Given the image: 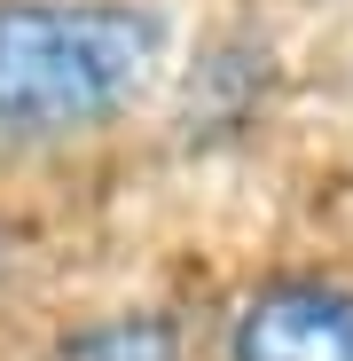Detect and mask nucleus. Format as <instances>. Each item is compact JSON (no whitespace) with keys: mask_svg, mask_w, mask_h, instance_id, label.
<instances>
[{"mask_svg":"<svg viewBox=\"0 0 353 361\" xmlns=\"http://www.w3.org/2000/svg\"><path fill=\"white\" fill-rule=\"evenodd\" d=\"M165 63L149 0H0V149H71L126 118Z\"/></svg>","mask_w":353,"mask_h":361,"instance_id":"nucleus-1","label":"nucleus"},{"mask_svg":"<svg viewBox=\"0 0 353 361\" xmlns=\"http://www.w3.org/2000/svg\"><path fill=\"white\" fill-rule=\"evenodd\" d=\"M212 361H353V283L267 275L212 322Z\"/></svg>","mask_w":353,"mask_h":361,"instance_id":"nucleus-2","label":"nucleus"},{"mask_svg":"<svg viewBox=\"0 0 353 361\" xmlns=\"http://www.w3.org/2000/svg\"><path fill=\"white\" fill-rule=\"evenodd\" d=\"M39 361H204L181 314H157V307H110L87 314L55 338Z\"/></svg>","mask_w":353,"mask_h":361,"instance_id":"nucleus-3","label":"nucleus"},{"mask_svg":"<svg viewBox=\"0 0 353 361\" xmlns=\"http://www.w3.org/2000/svg\"><path fill=\"white\" fill-rule=\"evenodd\" d=\"M0 275H8V244H0Z\"/></svg>","mask_w":353,"mask_h":361,"instance_id":"nucleus-4","label":"nucleus"}]
</instances>
